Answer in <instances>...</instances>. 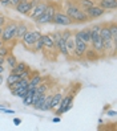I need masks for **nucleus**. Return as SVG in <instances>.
Here are the masks:
<instances>
[{
	"label": "nucleus",
	"instance_id": "1",
	"mask_svg": "<svg viewBox=\"0 0 117 131\" xmlns=\"http://www.w3.org/2000/svg\"><path fill=\"white\" fill-rule=\"evenodd\" d=\"M65 13L71 17V20L73 23H85V21H88V19H89L87 16V13H85L80 7L77 4H75V3H68L67 4Z\"/></svg>",
	"mask_w": 117,
	"mask_h": 131
},
{
	"label": "nucleus",
	"instance_id": "2",
	"mask_svg": "<svg viewBox=\"0 0 117 131\" xmlns=\"http://www.w3.org/2000/svg\"><path fill=\"white\" fill-rule=\"evenodd\" d=\"M16 28H17V23H8L7 25L3 27V32H2V41L5 44V42H10L15 38V35H16Z\"/></svg>",
	"mask_w": 117,
	"mask_h": 131
},
{
	"label": "nucleus",
	"instance_id": "3",
	"mask_svg": "<svg viewBox=\"0 0 117 131\" xmlns=\"http://www.w3.org/2000/svg\"><path fill=\"white\" fill-rule=\"evenodd\" d=\"M40 37H41V32H40V30H27L25 35L23 36L21 40H23V44H24L25 48L33 49L35 42H36Z\"/></svg>",
	"mask_w": 117,
	"mask_h": 131
},
{
	"label": "nucleus",
	"instance_id": "4",
	"mask_svg": "<svg viewBox=\"0 0 117 131\" xmlns=\"http://www.w3.org/2000/svg\"><path fill=\"white\" fill-rule=\"evenodd\" d=\"M56 11L57 9H56V7H55V4L47 3V7H45L44 12L36 19V21L40 23V24H48V23H52V17H53V15H55Z\"/></svg>",
	"mask_w": 117,
	"mask_h": 131
},
{
	"label": "nucleus",
	"instance_id": "5",
	"mask_svg": "<svg viewBox=\"0 0 117 131\" xmlns=\"http://www.w3.org/2000/svg\"><path fill=\"white\" fill-rule=\"evenodd\" d=\"M100 38H101V41H103V44H104V50H111L112 47H114V42L112 40V35H111V32H109L108 25L101 27V29H100Z\"/></svg>",
	"mask_w": 117,
	"mask_h": 131
},
{
	"label": "nucleus",
	"instance_id": "6",
	"mask_svg": "<svg viewBox=\"0 0 117 131\" xmlns=\"http://www.w3.org/2000/svg\"><path fill=\"white\" fill-rule=\"evenodd\" d=\"M73 98H75V94L73 93L63 97V99H61L59 107L56 109V115H61V114L67 113L69 109H71V107L73 106Z\"/></svg>",
	"mask_w": 117,
	"mask_h": 131
},
{
	"label": "nucleus",
	"instance_id": "7",
	"mask_svg": "<svg viewBox=\"0 0 117 131\" xmlns=\"http://www.w3.org/2000/svg\"><path fill=\"white\" fill-rule=\"evenodd\" d=\"M52 23H55V24H57V25L68 27V25H71L73 21L71 20V17H69L67 13L56 11V12H55V15H53V17H52Z\"/></svg>",
	"mask_w": 117,
	"mask_h": 131
},
{
	"label": "nucleus",
	"instance_id": "8",
	"mask_svg": "<svg viewBox=\"0 0 117 131\" xmlns=\"http://www.w3.org/2000/svg\"><path fill=\"white\" fill-rule=\"evenodd\" d=\"M87 49H88V44L84 42L81 38H79V37L75 36V54H73V56L81 58V57L85 54Z\"/></svg>",
	"mask_w": 117,
	"mask_h": 131
},
{
	"label": "nucleus",
	"instance_id": "9",
	"mask_svg": "<svg viewBox=\"0 0 117 131\" xmlns=\"http://www.w3.org/2000/svg\"><path fill=\"white\" fill-rule=\"evenodd\" d=\"M84 12L87 13V16L89 17V19H97V17H101L105 13V11L101 8V7H98V5H92V7H89V8H87V9H84Z\"/></svg>",
	"mask_w": 117,
	"mask_h": 131
},
{
	"label": "nucleus",
	"instance_id": "10",
	"mask_svg": "<svg viewBox=\"0 0 117 131\" xmlns=\"http://www.w3.org/2000/svg\"><path fill=\"white\" fill-rule=\"evenodd\" d=\"M16 11L19 13L23 15H28L32 11V4H31V0H20L19 4L16 5Z\"/></svg>",
	"mask_w": 117,
	"mask_h": 131
},
{
	"label": "nucleus",
	"instance_id": "11",
	"mask_svg": "<svg viewBox=\"0 0 117 131\" xmlns=\"http://www.w3.org/2000/svg\"><path fill=\"white\" fill-rule=\"evenodd\" d=\"M45 7H47V3H44V2H40L36 7H33L32 8V11H31L29 13H28V16L32 19V20H36L40 15L44 12V9H45Z\"/></svg>",
	"mask_w": 117,
	"mask_h": 131
},
{
	"label": "nucleus",
	"instance_id": "12",
	"mask_svg": "<svg viewBox=\"0 0 117 131\" xmlns=\"http://www.w3.org/2000/svg\"><path fill=\"white\" fill-rule=\"evenodd\" d=\"M73 36L81 38V40H83L84 42H87L88 45L91 44V29H89V28H84V29L79 30V32H76Z\"/></svg>",
	"mask_w": 117,
	"mask_h": 131
},
{
	"label": "nucleus",
	"instance_id": "13",
	"mask_svg": "<svg viewBox=\"0 0 117 131\" xmlns=\"http://www.w3.org/2000/svg\"><path fill=\"white\" fill-rule=\"evenodd\" d=\"M98 7H101L104 11L106 9H116L117 8V0H100Z\"/></svg>",
	"mask_w": 117,
	"mask_h": 131
},
{
	"label": "nucleus",
	"instance_id": "14",
	"mask_svg": "<svg viewBox=\"0 0 117 131\" xmlns=\"http://www.w3.org/2000/svg\"><path fill=\"white\" fill-rule=\"evenodd\" d=\"M41 40H43L44 49H47V50H55V49H57L56 45H55V42H53V40L49 37V35H41Z\"/></svg>",
	"mask_w": 117,
	"mask_h": 131
},
{
	"label": "nucleus",
	"instance_id": "15",
	"mask_svg": "<svg viewBox=\"0 0 117 131\" xmlns=\"http://www.w3.org/2000/svg\"><path fill=\"white\" fill-rule=\"evenodd\" d=\"M56 48H57V50H59L63 56L69 57V53H68V49H67V42H65V40H64L61 36H60V38H59L57 42H56Z\"/></svg>",
	"mask_w": 117,
	"mask_h": 131
},
{
	"label": "nucleus",
	"instance_id": "16",
	"mask_svg": "<svg viewBox=\"0 0 117 131\" xmlns=\"http://www.w3.org/2000/svg\"><path fill=\"white\" fill-rule=\"evenodd\" d=\"M27 30H28V27H27L25 23H19V24H17V28H16V35H15V38L21 40L23 36L25 35Z\"/></svg>",
	"mask_w": 117,
	"mask_h": 131
},
{
	"label": "nucleus",
	"instance_id": "17",
	"mask_svg": "<svg viewBox=\"0 0 117 131\" xmlns=\"http://www.w3.org/2000/svg\"><path fill=\"white\" fill-rule=\"evenodd\" d=\"M5 64H7V66L10 68V70H11V69H13L15 66H16V64H17L16 56L12 54V53H8V54L5 56Z\"/></svg>",
	"mask_w": 117,
	"mask_h": 131
},
{
	"label": "nucleus",
	"instance_id": "18",
	"mask_svg": "<svg viewBox=\"0 0 117 131\" xmlns=\"http://www.w3.org/2000/svg\"><path fill=\"white\" fill-rule=\"evenodd\" d=\"M61 99H63V94H61V93H56V94L52 95V101H51V109L52 110L57 109L60 102H61Z\"/></svg>",
	"mask_w": 117,
	"mask_h": 131
},
{
	"label": "nucleus",
	"instance_id": "19",
	"mask_svg": "<svg viewBox=\"0 0 117 131\" xmlns=\"http://www.w3.org/2000/svg\"><path fill=\"white\" fill-rule=\"evenodd\" d=\"M27 69V64L25 62H19L17 61V64H16V66H15L13 69H11V73H13V74H17V75H20L23 72H24Z\"/></svg>",
	"mask_w": 117,
	"mask_h": 131
},
{
	"label": "nucleus",
	"instance_id": "20",
	"mask_svg": "<svg viewBox=\"0 0 117 131\" xmlns=\"http://www.w3.org/2000/svg\"><path fill=\"white\" fill-rule=\"evenodd\" d=\"M65 42H67V49H68L69 56H73L75 54V36H71Z\"/></svg>",
	"mask_w": 117,
	"mask_h": 131
},
{
	"label": "nucleus",
	"instance_id": "21",
	"mask_svg": "<svg viewBox=\"0 0 117 131\" xmlns=\"http://www.w3.org/2000/svg\"><path fill=\"white\" fill-rule=\"evenodd\" d=\"M52 95L53 94H47L44 99V105L41 107V111H51V101H52Z\"/></svg>",
	"mask_w": 117,
	"mask_h": 131
},
{
	"label": "nucleus",
	"instance_id": "22",
	"mask_svg": "<svg viewBox=\"0 0 117 131\" xmlns=\"http://www.w3.org/2000/svg\"><path fill=\"white\" fill-rule=\"evenodd\" d=\"M108 28H109V32H111V35H112V40H113V42L116 45V42H117V27H116V23H111V24L108 25Z\"/></svg>",
	"mask_w": 117,
	"mask_h": 131
},
{
	"label": "nucleus",
	"instance_id": "23",
	"mask_svg": "<svg viewBox=\"0 0 117 131\" xmlns=\"http://www.w3.org/2000/svg\"><path fill=\"white\" fill-rule=\"evenodd\" d=\"M19 80H21L20 78V75H17V74H13V73H10V75L7 77V85H12V83H15V82H17Z\"/></svg>",
	"mask_w": 117,
	"mask_h": 131
},
{
	"label": "nucleus",
	"instance_id": "24",
	"mask_svg": "<svg viewBox=\"0 0 117 131\" xmlns=\"http://www.w3.org/2000/svg\"><path fill=\"white\" fill-rule=\"evenodd\" d=\"M79 3H80V5H81V9H83V11L96 4L95 2H93V0H79Z\"/></svg>",
	"mask_w": 117,
	"mask_h": 131
},
{
	"label": "nucleus",
	"instance_id": "25",
	"mask_svg": "<svg viewBox=\"0 0 117 131\" xmlns=\"http://www.w3.org/2000/svg\"><path fill=\"white\" fill-rule=\"evenodd\" d=\"M32 98H33L32 94H27L25 97H23L21 98L23 99V105H24V106H31V105H32Z\"/></svg>",
	"mask_w": 117,
	"mask_h": 131
},
{
	"label": "nucleus",
	"instance_id": "26",
	"mask_svg": "<svg viewBox=\"0 0 117 131\" xmlns=\"http://www.w3.org/2000/svg\"><path fill=\"white\" fill-rule=\"evenodd\" d=\"M85 54H87V58H88V60H91V61L97 58V52H96L95 49H92V50H88V49H87Z\"/></svg>",
	"mask_w": 117,
	"mask_h": 131
},
{
	"label": "nucleus",
	"instance_id": "27",
	"mask_svg": "<svg viewBox=\"0 0 117 131\" xmlns=\"http://www.w3.org/2000/svg\"><path fill=\"white\" fill-rule=\"evenodd\" d=\"M8 53H10V48L5 47V45L3 44L2 47H0V57H5Z\"/></svg>",
	"mask_w": 117,
	"mask_h": 131
},
{
	"label": "nucleus",
	"instance_id": "28",
	"mask_svg": "<svg viewBox=\"0 0 117 131\" xmlns=\"http://www.w3.org/2000/svg\"><path fill=\"white\" fill-rule=\"evenodd\" d=\"M60 33H61V37H63L65 41H67V40H68V38L71 37V36H73L72 30H69V29H68V30H64V32H60Z\"/></svg>",
	"mask_w": 117,
	"mask_h": 131
},
{
	"label": "nucleus",
	"instance_id": "29",
	"mask_svg": "<svg viewBox=\"0 0 117 131\" xmlns=\"http://www.w3.org/2000/svg\"><path fill=\"white\" fill-rule=\"evenodd\" d=\"M5 23H7V19H5V16H4V15H2V13H0V27H4V25H5Z\"/></svg>",
	"mask_w": 117,
	"mask_h": 131
},
{
	"label": "nucleus",
	"instance_id": "30",
	"mask_svg": "<svg viewBox=\"0 0 117 131\" xmlns=\"http://www.w3.org/2000/svg\"><path fill=\"white\" fill-rule=\"evenodd\" d=\"M19 2H20V0H10V3H8V5H12V7H16V5L19 4Z\"/></svg>",
	"mask_w": 117,
	"mask_h": 131
},
{
	"label": "nucleus",
	"instance_id": "31",
	"mask_svg": "<svg viewBox=\"0 0 117 131\" xmlns=\"http://www.w3.org/2000/svg\"><path fill=\"white\" fill-rule=\"evenodd\" d=\"M13 123H15V125H16V126H19L20 123H21V121H20L19 118H15V119H13Z\"/></svg>",
	"mask_w": 117,
	"mask_h": 131
},
{
	"label": "nucleus",
	"instance_id": "32",
	"mask_svg": "<svg viewBox=\"0 0 117 131\" xmlns=\"http://www.w3.org/2000/svg\"><path fill=\"white\" fill-rule=\"evenodd\" d=\"M10 3V0H0V4H3V5H8Z\"/></svg>",
	"mask_w": 117,
	"mask_h": 131
},
{
	"label": "nucleus",
	"instance_id": "33",
	"mask_svg": "<svg viewBox=\"0 0 117 131\" xmlns=\"http://www.w3.org/2000/svg\"><path fill=\"white\" fill-rule=\"evenodd\" d=\"M5 64V57H0V65H4Z\"/></svg>",
	"mask_w": 117,
	"mask_h": 131
},
{
	"label": "nucleus",
	"instance_id": "34",
	"mask_svg": "<svg viewBox=\"0 0 117 131\" xmlns=\"http://www.w3.org/2000/svg\"><path fill=\"white\" fill-rule=\"evenodd\" d=\"M108 115H111V117H114V115H116V111H108Z\"/></svg>",
	"mask_w": 117,
	"mask_h": 131
},
{
	"label": "nucleus",
	"instance_id": "35",
	"mask_svg": "<svg viewBox=\"0 0 117 131\" xmlns=\"http://www.w3.org/2000/svg\"><path fill=\"white\" fill-rule=\"evenodd\" d=\"M3 73H4V66L0 65V74H3Z\"/></svg>",
	"mask_w": 117,
	"mask_h": 131
},
{
	"label": "nucleus",
	"instance_id": "36",
	"mask_svg": "<svg viewBox=\"0 0 117 131\" xmlns=\"http://www.w3.org/2000/svg\"><path fill=\"white\" fill-rule=\"evenodd\" d=\"M3 81H4V78H3V74H0V85L3 83Z\"/></svg>",
	"mask_w": 117,
	"mask_h": 131
},
{
	"label": "nucleus",
	"instance_id": "37",
	"mask_svg": "<svg viewBox=\"0 0 117 131\" xmlns=\"http://www.w3.org/2000/svg\"><path fill=\"white\" fill-rule=\"evenodd\" d=\"M53 122H56V123H57V122H60V118H59V117H56V118H53Z\"/></svg>",
	"mask_w": 117,
	"mask_h": 131
},
{
	"label": "nucleus",
	"instance_id": "38",
	"mask_svg": "<svg viewBox=\"0 0 117 131\" xmlns=\"http://www.w3.org/2000/svg\"><path fill=\"white\" fill-rule=\"evenodd\" d=\"M2 32H3V27H0V35H2Z\"/></svg>",
	"mask_w": 117,
	"mask_h": 131
},
{
	"label": "nucleus",
	"instance_id": "39",
	"mask_svg": "<svg viewBox=\"0 0 117 131\" xmlns=\"http://www.w3.org/2000/svg\"><path fill=\"white\" fill-rule=\"evenodd\" d=\"M3 44H4V42H3L2 40H0V47H2V45H3Z\"/></svg>",
	"mask_w": 117,
	"mask_h": 131
}]
</instances>
